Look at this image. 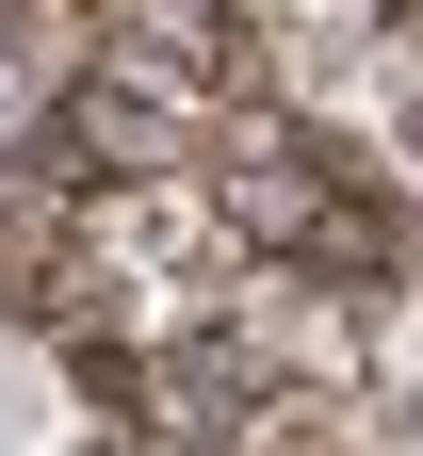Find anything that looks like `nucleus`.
<instances>
[{
    "mask_svg": "<svg viewBox=\"0 0 423 456\" xmlns=\"http://www.w3.org/2000/svg\"><path fill=\"white\" fill-rule=\"evenodd\" d=\"M407 294H423V196H407Z\"/></svg>",
    "mask_w": 423,
    "mask_h": 456,
    "instance_id": "2",
    "label": "nucleus"
},
{
    "mask_svg": "<svg viewBox=\"0 0 423 456\" xmlns=\"http://www.w3.org/2000/svg\"><path fill=\"white\" fill-rule=\"evenodd\" d=\"M0 326L49 342V359H66V342H114V326H131V277H114L82 228H33V245L0 261Z\"/></svg>",
    "mask_w": 423,
    "mask_h": 456,
    "instance_id": "1",
    "label": "nucleus"
}]
</instances>
